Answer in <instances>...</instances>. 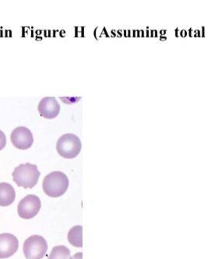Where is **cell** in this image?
Returning <instances> with one entry per match:
<instances>
[{
	"instance_id": "obj_1",
	"label": "cell",
	"mask_w": 215,
	"mask_h": 259,
	"mask_svg": "<svg viewBox=\"0 0 215 259\" xmlns=\"http://www.w3.org/2000/svg\"><path fill=\"white\" fill-rule=\"evenodd\" d=\"M68 187L67 176L60 171L50 172L43 180V191L51 198H59L64 195Z\"/></svg>"
},
{
	"instance_id": "obj_8",
	"label": "cell",
	"mask_w": 215,
	"mask_h": 259,
	"mask_svg": "<svg viewBox=\"0 0 215 259\" xmlns=\"http://www.w3.org/2000/svg\"><path fill=\"white\" fill-rule=\"evenodd\" d=\"M38 112L45 119H54L60 112V106L55 97H45L40 101Z\"/></svg>"
},
{
	"instance_id": "obj_3",
	"label": "cell",
	"mask_w": 215,
	"mask_h": 259,
	"mask_svg": "<svg viewBox=\"0 0 215 259\" xmlns=\"http://www.w3.org/2000/svg\"><path fill=\"white\" fill-rule=\"evenodd\" d=\"M82 145L80 138L74 134H67L59 138L57 150L64 159H71L80 154Z\"/></svg>"
},
{
	"instance_id": "obj_9",
	"label": "cell",
	"mask_w": 215,
	"mask_h": 259,
	"mask_svg": "<svg viewBox=\"0 0 215 259\" xmlns=\"http://www.w3.org/2000/svg\"><path fill=\"white\" fill-rule=\"evenodd\" d=\"M16 192L14 187L8 183H0V206L12 205L15 201Z\"/></svg>"
},
{
	"instance_id": "obj_12",
	"label": "cell",
	"mask_w": 215,
	"mask_h": 259,
	"mask_svg": "<svg viewBox=\"0 0 215 259\" xmlns=\"http://www.w3.org/2000/svg\"><path fill=\"white\" fill-rule=\"evenodd\" d=\"M7 145V137L5 134L0 130V151L3 150Z\"/></svg>"
},
{
	"instance_id": "obj_13",
	"label": "cell",
	"mask_w": 215,
	"mask_h": 259,
	"mask_svg": "<svg viewBox=\"0 0 215 259\" xmlns=\"http://www.w3.org/2000/svg\"><path fill=\"white\" fill-rule=\"evenodd\" d=\"M71 259H83V254L81 252L77 253Z\"/></svg>"
},
{
	"instance_id": "obj_6",
	"label": "cell",
	"mask_w": 215,
	"mask_h": 259,
	"mask_svg": "<svg viewBox=\"0 0 215 259\" xmlns=\"http://www.w3.org/2000/svg\"><path fill=\"white\" fill-rule=\"evenodd\" d=\"M11 140L14 146L21 150L30 149L34 142L32 133L25 126L15 128L11 133Z\"/></svg>"
},
{
	"instance_id": "obj_11",
	"label": "cell",
	"mask_w": 215,
	"mask_h": 259,
	"mask_svg": "<svg viewBox=\"0 0 215 259\" xmlns=\"http://www.w3.org/2000/svg\"><path fill=\"white\" fill-rule=\"evenodd\" d=\"M71 254L69 248L66 246L60 245L53 247L48 259H71Z\"/></svg>"
},
{
	"instance_id": "obj_4",
	"label": "cell",
	"mask_w": 215,
	"mask_h": 259,
	"mask_svg": "<svg viewBox=\"0 0 215 259\" xmlns=\"http://www.w3.org/2000/svg\"><path fill=\"white\" fill-rule=\"evenodd\" d=\"M23 250L26 259H41L46 254L48 244L41 236L33 235L24 241Z\"/></svg>"
},
{
	"instance_id": "obj_2",
	"label": "cell",
	"mask_w": 215,
	"mask_h": 259,
	"mask_svg": "<svg viewBox=\"0 0 215 259\" xmlns=\"http://www.w3.org/2000/svg\"><path fill=\"white\" fill-rule=\"evenodd\" d=\"M40 174L38 166L34 164H21L13 172V179L17 186L25 189L33 188L38 184Z\"/></svg>"
},
{
	"instance_id": "obj_7",
	"label": "cell",
	"mask_w": 215,
	"mask_h": 259,
	"mask_svg": "<svg viewBox=\"0 0 215 259\" xmlns=\"http://www.w3.org/2000/svg\"><path fill=\"white\" fill-rule=\"evenodd\" d=\"M19 247V240L11 234H0V259L14 255Z\"/></svg>"
},
{
	"instance_id": "obj_5",
	"label": "cell",
	"mask_w": 215,
	"mask_h": 259,
	"mask_svg": "<svg viewBox=\"0 0 215 259\" xmlns=\"http://www.w3.org/2000/svg\"><path fill=\"white\" fill-rule=\"evenodd\" d=\"M41 207L40 198L34 194H29L20 201L17 206V212L21 218L30 220L38 215Z\"/></svg>"
},
{
	"instance_id": "obj_10",
	"label": "cell",
	"mask_w": 215,
	"mask_h": 259,
	"mask_svg": "<svg viewBox=\"0 0 215 259\" xmlns=\"http://www.w3.org/2000/svg\"><path fill=\"white\" fill-rule=\"evenodd\" d=\"M68 240L71 245L76 247H83V227L75 226L68 233Z\"/></svg>"
}]
</instances>
